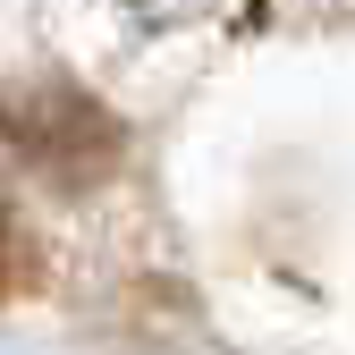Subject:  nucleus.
I'll return each instance as SVG.
<instances>
[{"label": "nucleus", "instance_id": "nucleus-1", "mask_svg": "<svg viewBox=\"0 0 355 355\" xmlns=\"http://www.w3.org/2000/svg\"><path fill=\"white\" fill-rule=\"evenodd\" d=\"M0 144L17 161H34L42 178H102L119 161V119L76 94V85H9L0 94Z\"/></svg>", "mask_w": 355, "mask_h": 355}, {"label": "nucleus", "instance_id": "nucleus-2", "mask_svg": "<svg viewBox=\"0 0 355 355\" xmlns=\"http://www.w3.org/2000/svg\"><path fill=\"white\" fill-rule=\"evenodd\" d=\"M26 220H17V203L9 195H0V296H9V288H26Z\"/></svg>", "mask_w": 355, "mask_h": 355}]
</instances>
